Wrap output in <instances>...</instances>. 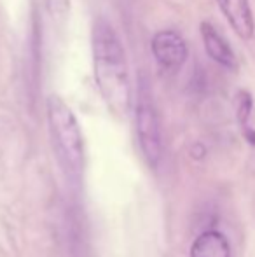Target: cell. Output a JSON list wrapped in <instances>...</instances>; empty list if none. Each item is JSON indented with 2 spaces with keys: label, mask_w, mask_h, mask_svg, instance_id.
Returning a JSON list of instances; mask_svg holds the SVG:
<instances>
[{
  "label": "cell",
  "mask_w": 255,
  "mask_h": 257,
  "mask_svg": "<svg viewBox=\"0 0 255 257\" xmlns=\"http://www.w3.org/2000/svg\"><path fill=\"white\" fill-rule=\"evenodd\" d=\"M95 82L107 107L117 115H126L131 108V82L126 51L114 27L103 18L93 25L91 34Z\"/></svg>",
  "instance_id": "obj_1"
},
{
  "label": "cell",
  "mask_w": 255,
  "mask_h": 257,
  "mask_svg": "<svg viewBox=\"0 0 255 257\" xmlns=\"http://www.w3.org/2000/svg\"><path fill=\"white\" fill-rule=\"evenodd\" d=\"M48 126L53 149L67 175L77 179L84 170V139L75 114L60 95H49L46 102Z\"/></svg>",
  "instance_id": "obj_2"
},
{
  "label": "cell",
  "mask_w": 255,
  "mask_h": 257,
  "mask_svg": "<svg viewBox=\"0 0 255 257\" xmlns=\"http://www.w3.org/2000/svg\"><path fill=\"white\" fill-rule=\"evenodd\" d=\"M135 124L140 149L150 166H157L163 158V132L152 96L142 86L135 105Z\"/></svg>",
  "instance_id": "obj_3"
},
{
  "label": "cell",
  "mask_w": 255,
  "mask_h": 257,
  "mask_svg": "<svg viewBox=\"0 0 255 257\" xmlns=\"http://www.w3.org/2000/svg\"><path fill=\"white\" fill-rule=\"evenodd\" d=\"M150 49L157 65L166 72H177L187 61L189 49L184 37L175 30H161L152 37Z\"/></svg>",
  "instance_id": "obj_4"
},
{
  "label": "cell",
  "mask_w": 255,
  "mask_h": 257,
  "mask_svg": "<svg viewBox=\"0 0 255 257\" xmlns=\"http://www.w3.org/2000/svg\"><path fill=\"white\" fill-rule=\"evenodd\" d=\"M217 4L236 35L243 41H252L255 23L248 0H217Z\"/></svg>",
  "instance_id": "obj_5"
},
{
  "label": "cell",
  "mask_w": 255,
  "mask_h": 257,
  "mask_svg": "<svg viewBox=\"0 0 255 257\" xmlns=\"http://www.w3.org/2000/svg\"><path fill=\"white\" fill-rule=\"evenodd\" d=\"M199 32L204 44V51H206L208 56L220 67L227 68V70H236V67H238L236 54L229 46V42L217 32V28L208 23V21H203L199 25Z\"/></svg>",
  "instance_id": "obj_6"
},
{
  "label": "cell",
  "mask_w": 255,
  "mask_h": 257,
  "mask_svg": "<svg viewBox=\"0 0 255 257\" xmlns=\"http://www.w3.org/2000/svg\"><path fill=\"white\" fill-rule=\"evenodd\" d=\"M191 257H231V243L224 233L206 229L196 236L191 245Z\"/></svg>",
  "instance_id": "obj_7"
},
{
  "label": "cell",
  "mask_w": 255,
  "mask_h": 257,
  "mask_svg": "<svg viewBox=\"0 0 255 257\" xmlns=\"http://www.w3.org/2000/svg\"><path fill=\"white\" fill-rule=\"evenodd\" d=\"M252 107H253L252 95H250L248 91H239L238 96H236V114H238V121H239V124H241L243 135L246 137V140H248L252 146H255V132L248 124Z\"/></svg>",
  "instance_id": "obj_8"
},
{
  "label": "cell",
  "mask_w": 255,
  "mask_h": 257,
  "mask_svg": "<svg viewBox=\"0 0 255 257\" xmlns=\"http://www.w3.org/2000/svg\"><path fill=\"white\" fill-rule=\"evenodd\" d=\"M44 7L53 21L62 23L70 13V0H44Z\"/></svg>",
  "instance_id": "obj_9"
}]
</instances>
